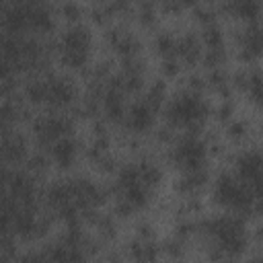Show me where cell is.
<instances>
[{"instance_id":"6da1fadb","label":"cell","mask_w":263,"mask_h":263,"mask_svg":"<svg viewBox=\"0 0 263 263\" xmlns=\"http://www.w3.org/2000/svg\"><path fill=\"white\" fill-rule=\"evenodd\" d=\"M162 173L158 164L150 160H140L123 166L117 177V193L121 212L129 214L136 210H144L150 203V195L160 185Z\"/></svg>"},{"instance_id":"7a4b0ae2","label":"cell","mask_w":263,"mask_h":263,"mask_svg":"<svg viewBox=\"0 0 263 263\" xmlns=\"http://www.w3.org/2000/svg\"><path fill=\"white\" fill-rule=\"evenodd\" d=\"M205 234L224 257H238L247 249V226L236 214L216 216L205 222Z\"/></svg>"},{"instance_id":"3957f363","label":"cell","mask_w":263,"mask_h":263,"mask_svg":"<svg viewBox=\"0 0 263 263\" xmlns=\"http://www.w3.org/2000/svg\"><path fill=\"white\" fill-rule=\"evenodd\" d=\"M25 97L33 105H47L53 109H66L76 99V86L70 78L49 74L35 78L25 86Z\"/></svg>"},{"instance_id":"277c9868","label":"cell","mask_w":263,"mask_h":263,"mask_svg":"<svg viewBox=\"0 0 263 263\" xmlns=\"http://www.w3.org/2000/svg\"><path fill=\"white\" fill-rule=\"evenodd\" d=\"M164 117L175 129H195L208 117V103L203 101L199 90L187 88L168 101Z\"/></svg>"},{"instance_id":"5b68a950","label":"cell","mask_w":263,"mask_h":263,"mask_svg":"<svg viewBox=\"0 0 263 263\" xmlns=\"http://www.w3.org/2000/svg\"><path fill=\"white\" fill-rule=\"evenodd\" d=\"M257 197L259 195L249 185H245L236 175L222 173L214 181V201L232 214H249L255 208Z\"/></svg>"},{"instance_id":"8992f818","label":"cell","mask_w":263,"mask_h":263,"mask_svg":"<svg viewBox=\"0 0 263 263\" xmlns=\"http://www.w3.org/2000/svg\"><path fill=\"white\" fill-rule=\"evenodd\" d=\"M60 60L70 70H82L92 53V33L86 25L74 23L70 25L58 41Z\"/></svg>"},{"instance_id":"52a82bcc","label":"cell","mask_w":263,"mask_h":263,"mask_svg":"<svg viewBox=\"0 0 263 263\" xmlns=\"http://www.w3.org/2000/svg\"><path fill=\"white\" fill-rule=\"evenodd\" d=\"M171 160H173V164H175L181 173L205 168L208 146H205V142H203L199 136L187 134V136H183V138L173 146V150H171Z\"/></svg>"},{"instance_id":"ba28073f","label":"cell","mask_w":263,"mask_h":263,"mask_svg":"<svg viewBox=\"0 0 263 263\" xmlns=\"http://www.w3.org/2000/svg\"><path fill=\"white\" fill-rule=\"evenodd\" d=\"M72 132V121L64 115H43L33 123V134L39 144L51 146L55 140L70 136Z\"/></svg>"},{"instance_id":"9c48e42d","label":"cell","mask_w":263,"mask_h":263,"mask_svg":"<svg viewBox=\"0 0 263 263\" xmlns=\"http://www.w3.org/2000/svg\"><path fill=\"white\" fill-rule=\"evenodd\" d=\"M156 107L146 101V99H140L136 103H132L127 109H125V115H123V121L125 125L134 132V134H146L154 127V121H156Z\"/></svg>"},{"instance_id":"30bf717a","label":"cell","mask_w":263,"mask_h":263,"mask_svg":"<svg viewBox=\"0 0 263 263\" xmlns=\"http://www.w3.org/2000/svg\"><path fill=\"white\" fill-rule=\"evenodd\" d=\"M234 175L259 195V187H261V156H259V150L242 152L236 158Z\"/></svg>"},{"instance_id":"8fae6325","label":"cell","mask_w":263,"mask_h":263,"mask_svg":"<svg viewBox=\"0 0 263 263\" xmlns=\"http://www.w3.org/2000/svg\"><path fill=\"white\" fill-rule=\"evenodd\" d=\"M76 158H78V144L72 136H64L49 146V160L62 171L72 168Z\"/></svg>"},{"instance_id":"7c38bea8","label":"cell","mask_w":263,"mask_h":263,"mask_svg":"<svg viewBox=\"0 0 263 263\" xmlns=\"http://www.w3.org/2000/svg\"><path fill=\"white\" fill-rule=\"evenodd\" d=\"M125 109L127 107H125V101H123V88L117 82V84H113V86H109L105 90V95H103V111H105V115L109 119L121 121L123 115H125Z\"/></svg>"},{"instance_id":"4fadbf2b","label":"cell","mask_w":263,"mask_h":263,"mask_svg":"<svg viewBox=\"0 0 263 263\" xmlns=\"http://www.w3.org/2000/svg\"><path fill=\"white\" fill-rule=\"evenodd\" d=\"M175 58L181 64H195L201 58V45L195 35H183L177 37V47H175Z\"/></svg>"},{"instance_id":"5bb4252c","label":"cell","mask_w":263,"mask_h":263,"mask_svg":"<svg viewBox=\"0 0 263 263\" xmlns=\"http://www.w3.org/2000/svg\"><path fill=\"white\" fill-rule=\"evenodd\" d=\"M208 183V173L205 168H199V171H189V173H183V179H179V185L177 189L181 193H187V195H193L197 191H201Z\"/></svg>"},{"instance_id":"9a60e30c","label":"cell","mask_w":263,"mask_h":263,"mask_svg":"<svg viewBox=\"0 0 263 263\" xmlns=\"http://www.w3.org/2000/svg\"><path fill=\"white\" fill-rule=\"evenodd\" d=\"M230 12L247 23H255L259 16V0H228Z\"/></svg>"},{"instance_id":"2e32d148","label":"cell","mask_w":263,"mask_h":263,"mask_svg":"<svg viewBox=\"0 0 263 263\" xmlns=\"http://www.w3.org/2000/svg\"><path fill=\"white\" fill-rule=\"evenodd\" d=\"M240 49H242V58L245 60H255L259 55V49H261V35L257 31V25L251 23V27H247L245 35H242V43H240Z\"/></svg>"},{"instance_id":"e0dca14e","label":"cell","mask_w":263,"mask_h":263,"mask_svg":"<svg viewBox=\"0 0 263 263\" xmlns=\"http://www.w3.org/2000/svg\"><path fill=\"white\" fill-rule=\"evenodd\" d=\"M111 45L117 49V53H121L123 58H136V51H138V41L134 35L129 33H113L111 37Z\"/></svg>"},{"instance_id":"ac0fdd59","label":"cell","mask_w":263,"mask_h":263,"mask_svg":"<svg viewBox=\"0 0 263 263\" xmlns=\"http://www.w3.org/2000/svg\"><path fill=\"white\" fill-rule=\"evenodd\" d=\"M0 152H2V158H4V160H10V162L21 160V158L25 156V142H23V138H18V136L6 138V140L2 142Z\"/></svg>"},{"instance_id":"d6986e66","label":"cell","mask_w":263,"mask_h":263,"mask_svg":"<svg viewBox=\"0 0 263 263\" xmlns=\"http://www.w3.org/2000/svg\"><path fill=\"white\" fill-rule=\"evenodd\" d=\"M201 41H203V45H205L208 49H222V47H224V35H222V31H220L214 23H210V25L203 29Z\"/></svg>"},{"instance_id":"ffe728a7","label":"cell","mask_w":263,"mask_h":263,"mask_svg":"<svg viewBox=\"0 0 263 263\" xmlns=\"http://www.w3.org/2000/svg\"><path fill=\"white\" fill-rule=\"evenodd\" d=\"M175 47H177V37L168 33H160L156 37V51L160 58H175Z\"/></svg>"},{"instance_id":"44dd1931","label":"cell","mask_w":263,"mask_h":263,"mask_svg":"<svg viewBox=\"0 0 263 263\" xmlns=\"http://www.w3.org/2000/svg\"><path fill=\"white\" fill-rule=\"evenodd\" d=\"M245 90L251 97V101L255 105H259V101H261V76H259L257 70L253 74H247V78H245Z\"/></svg>"},{"instance_id":"7402d4cb","label":"cell","mask_w":263,"mask_h":263,"mask_svg":"<svg viewBox=\"0 0 263 263\" xmlns=\"http://www.w3.org/2000/svg\"><path fill=\"white\" fill-rule=\"evenodd\" d=\"M62 16H64L70 25H74V23H78V18L82 16V8H80L74 0H66V2L62 4Z\"/></svg>"},{"instance_id":"603a6c76","label":"cell","mask_w":263,"mask_h":263,"mask_svg":"<svg viewBox=\"0 0 263 263\" xmlns=\"http://www.w3.org/2000/svg\"><path fill=\"white\" fill-rule=\"evenodd\" d=\"M249 136V125L247 123H242V121H232L230 125H228V138H232V140H242V138H247Z\"/></svg>"}]
</instances>
